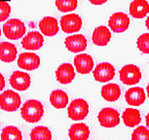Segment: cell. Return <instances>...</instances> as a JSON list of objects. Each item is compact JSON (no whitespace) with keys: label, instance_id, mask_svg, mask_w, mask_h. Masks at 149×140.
<instances>
[{"label":"cell","instance_id":"6da1fadb","mask_svg":"<svg viewBox=\"0 0 149 140\" xmlns=\"http://www.w3.org/2000/svg\"><path fill=\"white\" fill-rule=\"evenodd\" d=\"M21 114L24 121L29 123H37L40 121L44 114L43 105L38 100H27L22 107Z\"/></svg>","mask_w":149,"mask_h":140},{"label":"cell","instance_id":"7a4b0ae2","mask_svg":"<svg viewBox=\"0 0 149 140\" xmlns=\"http://www.w3.org/2000/svg\"><path fill=\"white\" fill-rule=\"evenodd\" d=\"M4 35L11 40L22 38L26 33V26L24 22L18 19H12L6 21L3 26Z\"/></svg>","mask_w":149,"mask_h":140},{"label":"cell","instance_id":"3957f363","mask_svg":"<svg viewBox=\"0 0 149 140\" xmlns=\"http://www.w3.org/2000/svg\"><path fill=\"white\" fill-rule=\"evenodd\" d=\"M67 113L70 119L74 121H80V120L85 119L89 113V105L87 101L84 99L78 98L75 99L70 103Z\"/></svg>","mask_w":149,"mask_h":140},{"label":"cell","instance_id":"277c9868","mask_svg":"<svg viewBox=\"0 0 149 140\" xmlns=\"http://www.w3.org/2000/svg\"><path fill=\"white\" fill-rule=\"evenodd\" d=\"M140 78H141V72L134 64H128L120 70V80L125 85H136L140 81Z\"/></svg>","mask_w":149,"mask_h":140},{"label":"cell","instance_id":"5b68a950","mask_svg":"<svg viewBox=\"0 0 149 140\" xmlns=\"http://www.w3.org/2000/svg\"><path fill=\"white\" fill-rule=\"evenodd\" d=\"M21 105V96L13 91H5L0 94V107L4 111L14 112Z\"/></svg>","mask_w":149,"mask_h":140},{"label":"cell","instance_id":"8992f818","mask_svg":"<svg viewBox=\"0 0 149 140\" xmlns=\"http://www.w3.org/2000/svg\"><path fill=\"white\" fill-rule=\"evenodd\" d=\"M100 124L104 128H115L117 125H119L120 122V115L113 108L107 107L102 109L98 113L97 116Z\"/></svg>","mask_w":149,"mask_h":140},{"label":"cell","instance_id":"52a82bcc","mask_svg":"<svg viewBox=\"0 0 149 140\" xmlns=\"http://www.w3.org/2000/svg\"><path fill=\"white\" fill-rule=\"evenodd\" d=\"M61 29L66 33L77 32L82 26V19L76 14H68L61 19Z\"/></svg>","mask_w":149,"mask_h":140},{"label":"cell","instance_id":"ba28073f","mask_svg":"<svg viewBox=\"0 0 149 140\" xmlns=\"http://www.w3.org/2000/svg\"><path fill=\"white\" fill-rule=\"evenodd\" d=\"M115 76V69L111 63L102 62L97 64L94 70V77L98 82H108Z\"/></svg>","mask_w":149,"mask_h":140},{"label":"cell","instance_id":"9c48e42d","mask_svg":"<svg viewBox=\"0 0 149 140\" xmlns=\"http://www.w3.org/2000/svg\"><path fill=\"white\" fill-rule=\"evenodd\" d=\"M108 24L112 31L117 33L124 32L130 26V19L124 13H115L109 18Z\"/></svg>","mask_w":149,"mask_h":140},{"label":"cell","instance_id":"30bf717a","mask_svg":"<svg viewBox=\"0 0 149 140\" xmlns=\"http://www.w3.org/2000/svg\"><path fill=\"white\" fill-rule=\"evenodd\" d=\"M40 64V58L33 53H22L19 55L18 65L19 68L24 70H34Z\"/></svg>","mask_w":149,"mask_h":140},{"label":"cell","instance_id":"8fae6325","mask_svg":"<svg viewBox=\"0 0 149 140\" xmlns=\"http://www.w3.org/2000/svg\"><path fill=\"white\" fill-rule=\"evenodd\" d=\"M10 84L15 89L26 91L30 86V76L22 71H15L11 75Z\"/></svg>","mask_w":149,"mask_h":140},{"label":"cell","instance_id":"7c38bea8","mask_svg":"<svg viewBox=\"0 0 149 140\" xmlns=\"http://www.w3.org/2000/svg\"><path fill=\"white\" fill-rule=\"evenodd\" d=\"M44 43V39L42 34L37 31H30L26 34V36L22 39V48L26 50H39Z\"/></svg>","mask_w":149,"mask_h":140},{"label":"cell","instance_id":"4fadbf2b","mask_svg":"<svg viewBox=\"0 0 149 140\" xmlns=\"http://www.w3.org/2000/svg\"><path fill=\"white\" fill-rule=\"evenodd\" d=\"M65 46L68 51L72 53H79L86 49L87 47V39L82 34H75L68 36L65 39Z\"/></svg>","mask_w":149,"mask_h":140},{"label":"cell","instance_id":"5bb4252c","mask_svg":"<svg viewBox=\"0 0 149 140\" xmlns=\"http://www.w3.org/2000/svg\"><path fill=\"white\" fill-rule=\"evenodd\" d=\"M74 65L76 68L77 72L81 74H88L91 72L94 67V61L91 55L83 54V55H77L74 58Z\"/></svg>","mask_w":149,"mask_h":140},{"label":"cell","instance_id":"9a60e30c","mask_svg":"<svg viewBox=\"0 0 149 140\" xmlns=\"http://www.w3.org/2000/svg\"><path fill=\"white\" fill-rule=\"evenodd\" d=\"M56 77L61 84H69L71 83L75 77V72L73 66L70 63H63L58 67L56 71Z\"/></svg>","mask_w":149,"mask_h":140},{"label":"cell","instance_id":"2e32d148","mask_svg":"<svg viewBox=\"0 0 149 140\" xmlns=\"http://www.w3.org/2000/svg\"><path fill=\"white\" fill-rule=\"evenodd\" d=\"M125 98L126 101L128 102V104L132 106H139L145 100L144 91H143V89L139 88V87L132 88L126 91Z\"/></svg>","mask_w":149,"mask_h":140},{"label":"cell","instance_id":"e0dca14e","mask_svg":"<svg viewBox=\"0 0 149 140\" xmlns=\"http://www.w3.org/2000/svg\"><path fill=\"white\" fill-rule=\"evenodd\" d=\"M39 28L44 35L54 36L58 31V21L53 17H45L39 22Z\"/></svg>","mask_w":149,"mask_h":140},{"label":"cell","instance_id":"ac0fdd59","mask_svg":"<svg viewBox=\"0 0 149 140\" xmlns=\"http://www.w3.org/2000/svg\"><path fill=\"white\" fill-rule=\"evenodd\" d=\"M17 48L9 42H2L0 44V60L3 62H12L17 58Z\"/></svg>","mask_w":149,"mask_h":140},{"label":"cell","instance_id":"d6986e66","mask_svg":"<svg viewBox=\"0 0 149 140\" xmlns=\"http://www.w3.org/2000/svg\"><path fill=\"white\" fill-rule=\"evenodd\" d=\"M149 12V4L145 0H134L130 5V14L136 19H142Z\"/></svg>","mask_w":149,"mask_h":140},{"label":"cell","instance_id":"ffe728a7","mask_svg":"<svg viewBox=\"0 0 149 140\" xmlns=\"http://www.w3.org/2000/svg\"><path fill=\"white\" fill-rule=\"evenodd\" d=\"M93 42L97 46H105L110 41L111 33L106 26H100L95 29L93 33Z\"/></svg>","mask_w":149,"mask_h":140},{"label":"cell","instance_id":"44dd1931","mask_svg":"<svg viewBox=\"0 0 149 140\" xmlns=\"http://www.w3.org/2000/svg\"><path fill=\"white\" fill-rule=\"evenodd\" d=\"M68 135L71 140H87L90 135V130L85 124H74L69 128Z\"/></svg>","mask_w":149,"mask_h":140},{"label":"cell","instance_id":"7402d4cb","mask_svg":"<svg viewBox=\"0 0 149 140\" xmlns=\"http://www.w3.org/2000/svg\"><path fill=\"white\" fill-rule=\"evenodd\" d=\"M121 96L120 87L117 84H107L103 86L102 89V96L104 100L109 102H113L119 98Z\"/></svg>","mask_w":149,"mask_h":140},{"label":"cell","instance_id":"603a6c76","mask_svg":"<svg viewBox=\"0 0 149 140\" xmlns=\"http://www.w3.org/2000/svg\"><path fill=\"white\" fill-rule=\"evenodd\" d=\"M123 121L125 125L129 128H134L139 125L140 123V114L139 110L134 108H128L123 113Z\"/></svg>","mask_w":149,"mask_h":140},{"label":"cell","instance_id":"cb8c5ba5","mask_svg":"<svg viewBox=\"0 0 149 140\" xmlns=\"http://www.w3.org/2000/svg\"><path fill=\"white\" fill-rule=\"evenodd\" d=\"M50 101L54 107L63 109L68 103V96L63 91L57 89V91H52L51 96H50Z\"/></svg>","mask_w":149,"mask_h":140},{"label":"cell","instance_id":"d4e9b609","mask_svg":"<svg viewBox=\"0 0 149 140\" xmlns=\"http://www.w3.org/2000/svg\"><path fill=\"white\" fill-rule=\"evenodd\" d=\"M30 138H31V140H51L52 133L48 128L39 125V127H36L31 130Z\"/></svg>","mask_w":149,"mask_h":140},{"label":"cell","instance_id":"484cf974","mask_svg":"<svg viewBox=\"0 0 149 140\" xmlns=\"http://www.w3.org/2000/svg\"><path fill=\"white\" fill-rule=\"evenodd\" d=\"M22 135L18 128L9 125L3 130L1 133V140H22Z\"/></svg>","mask_w":149,"mask_h":140},{"label":"cell","instance_id":"4316f807","mask_svg":"<svg viewBox=\"0 0 149 140\" xmlns=\"http://www.w3.org/2000/svg\"><path fill=\"white\" fill-rule=\"evenodd\" d=\"M56 6L61 12H70L76 9L77 1L76 0H57Z\"/></svg>","mask_w":149,"mask_h":140},{"label":"cell","instance_id":"83f0119b","mask_svg":"<svg viewBox=\"0 0 149 140\" xmlns=\"http://www.w3.org/2000/svg\"><path fill=\"white\" fill-rule=\"evenodd\" d=\"M137 48L143 54H149V33L139 36L137 39Z\"/></svg>","mask_w":149,"mask_h":140},{"label":"cell","instance_id":"f1b7e54d","mask_svg":"<svg viewBox=\"0 0 149 140\" xmlns=\"http://www.w3.org/2000/svg\"><path fill=\"white\" fill-rule=\"evenodd\" d=\"M132 140H149V130L142 125L136 128L132 134Z\"/></svg>","mask_w":149,"mask_h":140},{"label":"cell","instance_id":"f546056e","mask_svg":"<svg viewBox=\"0 0 149 140\" xmlns=\"http://www.w3.org/2000/svg\"><path fill=\"white\" fill-rule=\"evenodd\" d=\"M11 7L8 2H0V21H5L10 15Z\"/></svg>","mask_w":149,"mask_h":140},{"label":"cell","instance_id":"4dcf8cb0","mask_svg":"<svg viewBox=\"0 0 149 140\" xmlns=\"http://www.w3.org/2000/svg\"><path fill=\"white\" fill-rule=\"evenodd\" d=\"M4 87H5V79H4L3 75L0 74V91L3 89Z\"/></svg>","mask_w":149,"mask_h":140},{"label":"cell","instance_id":"1f68e13d","mask_svg":"<svg viewBox=\"0 0 149 140\" xmlns=\"http://www.w3.org/2000/svg\"><path fill=\"white\" fill-rule=\"evenodd\" d=\"M91 2H92L93 4H102V3H105L106 1H105V0H103V1H100V2H97H97H95V1H91Z\"/></svg>","mask_w":149,"mask_h":140},{"label":"cell","instance_id":"d6a6232c","mask_svg":"<svg viewBox=\"0 0 149 140\" xmlns=\"http://www.w3.org/2000/svg\"><path fill=\"white\" fill-rule=\"evenodd\" d=\"M146 125L149 128V113L147 114V116H146Z\"/></svg>","mask_w":149,"mask_h":140},{"label":"cell","instance_id":"836d02e7","mask_svg":"<svg viewBox=\"0 0 149 140\" xmlns=\"http://www.w3.org/2000/svg\"><path fill=\"white\" fill-rule=\"evenodd\" d=\"M145 24H146V27L149 29V16H148V18L147 19H146V21H145Z\"/></svg>","mask_w":149,"mask_h":140},{"label":"cell","instance_id":"e575fe53","mask_svg":"<svg viewBox=\"0 0 149 140\" xmlns=\"http://www.w3.org/2000/svg\"><path fill=\"white\" fill-rule=\"evenodd\" d=\"M147 94H148V96H149V85L147 86Z\"/></svg>","mask_w":149,"mask_h":140},{"label":"cell","instance_id":"d590c367","mask_svg":"<svg viewBox=\"0 0 149 140\" xmlns=\"http://www.w3.org/2000/svg\"><path fill=\"white\" fill-rule=\"evenodd\" d=\"M0 35H1V31H0Z\"/></svg>","mask_w":149,"mask_h":140}]
</instances>
